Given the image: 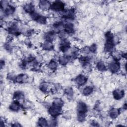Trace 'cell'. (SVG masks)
I'll list each match as a JSON object with an SVG mask.
<instances>
[{"instance_id":"1","label":"cell","mask_w":127,"mask_h":127,"mask_svg":"<svg viewBox=\"0 0 127 127\" xmlns=\"http://www.w3.org/2000/svg\"><path fill=\"white\" fill-rule=\"evenodd\" d=\"M106 42L104 46V50L106 52L110 53L112 52L115 45V37L110 31L105 34Z\"/></svg>"},{"instance_id":"2","label":"cell","mask_w":127,"mask_h":127,"mask_svg":"<svg viewBox=\"0 0 127 127\" xmlns=\"http://www.w3.org/2000/svg\"><path fill=\"white\" fill-rule=\"evenodd\" d=\"M48 112L53 118H56L61 114L62 112V107L52 104L49 109Z\"/></svg>"},{"instance_id":"3","label":"cell","mask_w":127,"mask_h":127,"mask_svg":"<svg viewBox=\"0 0 127 127\" xmlns=\"http://www.w3.org/2000/svg\"><path fill=\"white\" fill-rule=\"evenodd\" d=\"M88 108L86 104L82 102L79 101L77 105L76 111L77 116H85L87 112Z\"/></svg>"},{"instance_id":"4","label":"cell","mask_w":127,"mask_h":127,"mask_svg":"<svg viewBox=\"0 0 127 127\" xmlns=\"http://www.w3.org/2000/svg\"><path fill=\"white\" fill-rule=\"evenodd\" d=\"M64 5V2L60 0H56L51 3L50 9L56 11H63Z\"/></svg>"},{"instance_id":"5","label":"cell","mask_w":127,"mask_h":127,"mask_svg":"<svg viewBox=\"0 0 127 127\" xmlns=\"http://www.w3.org/2000/svg\"><path fill=\"white\" fill-rule=\"evenodd\" d=\"M120 64L118 61H114L111 63L109 65V68L112 73H117L120 69Z\"/></svg>"},{"instance_id":"6","label":"cell","mask_w":127,"mask_h":127,"mask_svg":"<svg viewBox=\"0 0 127 127\" xmlns=\"http://www.w3.org/2000/svg\"><path fill=\"white\" fill-rule=\"evenodd\" d=\"M28 77L26 74L21 73L16 76L14 78L13 80L17 83H23L28 80Z\"/></svg>"},{"instance_id":"7","label":"cell","mask_w":127,"mask_h":127,"mask_svg":"<svg viewBox=\"0 0 127 127\" xmlns=\"http://www.w3.org/2000/svg\"><path fill=\"white\" fill-rule=\"evenodd\" d=\"M87 81V77L83 74H79L77 75L75 79L76 83L79 86H82L84 85L86 83Z\"/></svg>"},{"instance_id":"8","label":"cell","mask_w":127,"mask_h":127,"mask_svg":"<svg viewBox=\"0 0 127 127\" xmlns=\"http://www.w3.org/2000/svg\"><path fill=\"white\" fill-rule=\"evenodd\" d=\"M70 48V43L68 41L66 40V39L63 40V41L61 43L60 47V50L62 52L65 53L67 52Z\"/></svg>"},{"instance_id":"9","label":"cell","mask_w":127,"mask_h":127,"mask_svg":"<svg viewBox=\"0 0 127 127\" xmlns=\"http://www.w3.org/2000/svg\"><path fill=\"white\" fill-rule=\"evenodd\" d=\"M125 95L124 91L121 89H116L113 92V96L115 100H119L122 99Z\"/></svg>"},{"instance_id":"10","label":"cell","mask_w":127,"mask_h":127,"mask_svg":"<svg viewBox=\"0 0 127 127\" xmlns=\"http://www.w3.org/2000/svg\"><path fill=\"white\" fill-rule=\"evenodd\" d=\"M51 3L47 0H40L39 2L38 6L40 9L42 10H46L51 8Z\"/></svg>"},{"instance_id":"11","label":"cell","mask_w":127,"mask_h":127,"mask_svg":"<svg viewBox=\"0 0 127 127\" xmlns=\"http://www.w3.org/2000/svg\"><path fill=\"white\" fill-rule=\"evenodd\" d=\"M2 10L3 11L4 14L6 16H9V15H11L13 14V13L15 11V8L12 5L8 4L7 6H6Z\"/></svg>"},{"instance_id":"12","label":"cell","mask_w":127,"mask_h":127,"mask_svg":"<svg viewBox=\"0 0 127 127\" xmlns=\"http://www.w3.org/2000/svg\"><path fill=\"white\" fill-rule=\"evenodd\" d=\"M41 48L46 51H52L54 49V45L52 42L45 41L41 44Z\"/></svg>"},{"instance_id":"13","label":"cell","mask_w":127,"mask_h":127,"mask_svg":"<svg viewBox=\"0 0 127 127\" xmlns=\"http://www.w3.org/2000/svg\"><path fill=\"white\" fill-rule=\"evenodd\" d=\"M64 31L66 34H71L74 32V25L72 23L68 22L64 25Z\"/></svg>"},{"instance_id":"14","label":"cell","mask_w":127,"mask_h":127,"mask_svg":"<svg viewBox=\"0 0 127 127\" xmlns=\"http://www.w3.org/2000/svg\"><path fill=\"white\" fill-rule=\"evenodd\" d=\"M74 11L73 9H68L63 11V17L65 19H70L74 15Z\"/></svg>"},{"instance_id":"15","label":"cell","mask_w":127,"mask_h":127,"mask_svg":"<svg viewBox=\"0 0 127 127\" xmlns=\"http://www.w3.org/2000/svg\"><path fill=\"white\" fill-rule=\"evenodd\" d=\"M70 57L67 55H63L59 57L58 59L59 64L62 65H65L69 62L70 60Z\"/></svg>"},{"instance_id":"16","label":"cell","mask_w":127,"mask_h":127,"mask_svg":"<svg viewBox=\"0 0 127 127\" xmlns=\"http://www.w3.org/2000/svg\"><path fill=\"white\" fill-rule=\"evenodd\" d=\"M20 109V103L16 101H14L9 106V109L12 112H17Z\"/></svg>"},{"instance_id":"17","label":"cell","mask_w":127,"mask_h":127,"mask_svg":"<svg viewBox=\"0 0 127 127\" xmlns=\"http://www.w3.org/2000/svg\"><path fill=\"white\" fill-rule=\"evenodd\" d=\"M24 10L29 14H31L35 11V8L34 5L31 3H28L24 5L23 6Z\"/></svg>"},{"instance_id":"18","label":"cell","mask_w":127,"mask_h":127,"mask_svg":"<svg viewBox=\"0 0 127 127\" xmlns=\"http://www.w3.org/2000/svg\"><path fill=\"white\" fill-rule=\"evenodd\" d=\"M44 37L46 41L53 42L56 37V33L53 31H49L45 34Z\"/></svg>"},{"instance_id":"19","label":"cell","mask_w":127,"mask_h":127,"mask_svg":"<svg viewBox=\"0 0 127 127\" xmlns=\"http://www.w3.org/2000/svg\"><path fill=\"white\" fill-rule=\"evenodd\" d=\"M120 110L117 108H112L109 111V116L111 119H115L120 115Z\"/></svg>"},{"instance_id":"20","label":"cell","mask_w":127,"mask_h":127,"mask_svg":"<svg viewBox=\"0 0 127 127\" xmlns=\"http://www.w3.org/2000/svg\"><path fill=\"white\" fill-rule=\"evenodd\" d=\"M8 31L13 34H16L18 33L19 29L17 25L15 23L11 24L10 26L8 27Z\"/></svg>"},{"instance_id":"21","label":"cell","mask_w":127,"mask_h":127,"mask_svg":"<svg viewBox=\"0 0 127 127\" xmlns=\"http://www.w3.org/2000/svg\"><path fill=\"white\" fill-rule=\"evenodd\" d=\"M23 98H24V94L21 91H17L13 94V99L14 101L19 102V100L23 99Z\"/></svg>"},{"instance_id":"22","label":"cell","mask_w":127,"mask_h":127,"mask_svg":"<svg viewBox=\"0 0 127 127\" xmlns=\"http://www.w3.org/2000/svg\"><path fill=\"white\" fill-rule=\"evenodd\" d=\"M93 91V88L91 86H87L85 87L82 91V94L84 96H89Z\"/></svg>"},{"instance_id":"23","label":"cell","mask_w":127,"mask_h":127,"mask_svg":"<svg viewBox=\"0 0 127 127\" xmlns=\"http://www.w3.org/2000/svg\"><path fill=\"white\" fill-rule=\"evenodd\" d=\"M37 124L40 127H47L48 126V122L45 118L41 117L38 119Z\"/></svg>"},{"instance_id":"24","label":"cell","mask_w":127,"mask_h":127,"mask_svg":"<svg viewBox=\"0 0 127 127\" xmlns=\"http://www.w3.org/2000/svg\"><path fill=\"white\" fill-rule=\"evenodd\" d=\"M96 68L99 71H104L106 70V66L104 63L102 61H100L96 64Z\"/></svg>"},{"instance_id":"25","label":"cell","mask_w":127,"mask_h":127,"mask_svg":"<svg viewBox=\"0 0 127 127\" xmlns=\"http://www.w3.org/2000/svg\"><path fill=\"white\" fill-rule=\"evenodd\" d=\"M48 67L52 70H55L58 67V64L56 61L54 60H52L48 64Z\"/></svg>"},{"instance_id":"26","label":"cell","mask_w":127,"mask_h":127,"mask_svg":"<svg viewBox=\"0 0 127 127\" xmlns=\"http://www.w3.org/2000/svg\"><path fill=\"white\" fill-rule=\"evenodd\" d=\"M35 21L40 24H45L47 22V18L46 17L43 15L39 14V15L38 16V17Z\"/></svg>"},{"instance_id":"27","label":"cell","mask_w":127,"mask_h":127,"mask_svg":"<svg viewBox=\"0 0 127 127\" xmlns=\"http://www.w3.org/2000/svg\"><path fill=\"white\" fill-rule=\"evenodd\" d=\"M49 86L47 83L46 82H42L39 85V89L43 92H46L48 90Z\"/></svg>"},{"instance_id":"28","label":"cell","mask_w":127,"mask_h":127,"mask_svg":"<svg viewBox=\"0 0 127 127\" xmlns=\"http://www.w3.org/2000/svg\"><path fill=\"white\" fill-rule=\"evenodd\" d=\"M65 94L67 96V98L71 99L73 95V91L72 88L68 87L65 90Z\"/></svg>"},{"instance_id":"29","label":"cell","mask_w":127,"mask_h":127,"mask_svg":"<svg viewBox=\"0 0 127 127\" xmlns=\"http://www.w3.org/2000/svg\"><path fill=\"white\" fill-rule=\"evenodd\" d=\"M53 104L62 107L64 105V102L61 99L58 98H56L55 99H54V100L53 102Z\"/></svg>"},{"instance_id":"30","label":"cell","mask_w":127,"mask_h":127,"mask_svg":"<svg viewBox=\"0 0 127 127\" xmlns=\"http://www.w3.org/2000/svg\"><path fill=\"white\" fill-rule=\"evenodd\" d=\"M58 35H59V37L63 40L65 39L66 36V33L64 31H59L58 33Z\"/></svg>"},{"instance_id":"31","label":"cell","mask_w":127,"mask_h":127,"mask_svg":"<svg viewBox=\"0 0 127 127\" xmlns=\"http://www.w3.org/2000/svg\"><path fill=\"white\" fill-rule=\"evenodd\" d=\"M88 48H89V51L90 52L94 53V52H95L96 51L97 46H96V45L95 44H93L90 47H89Z\"/></svg>"},{"instance_id":"32","label":"cell","mask_w":127,"mask_h":127,"mask_svg":"<svg viewBox=\"0 0 127 127\" xmlns=\"http://www.w3.org/2000/svg\"><path fill=\"white\" fill-rule=\"evenodd\" d=\"M56 123H57V121L55 120V118H53V119L51 120L48 122V126H56Z\"/></svg>"},{"instance_id":"33","label":"cell","mask_w":127,"mask_h":127,"mask_svg":"<svg viewBox=\"0 0 127 127\" xmlns=\"http://www.w3.org/2000/svg\"><path fill=\"white\" fill-rule=\"evenodd\" d=\"M14 124H13V125H12L11 126H14V127H19V126H20L21 125L19 124V123H14Z\"/></svg>"},{"instance_id":"34","label":"cell","mask_w":127,"mask_h":127,"mask_svg":"<svg viewBox=\"0 0 127 127\" xmlns=\"http://www.w3.org/2000/svg\"><path fill=\"white\" fill-rule=\"evenodd\" d=\"M3 64H4V62L2 61V60L0 61V67L1 68H2L3 67Z\"/></svg>"}]
</instances>
